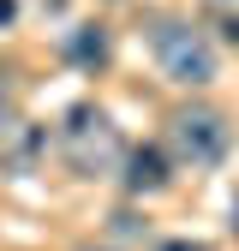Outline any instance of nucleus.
Returning <instances> with one entry per match:
<instances>
[{"mask_svg":"<svg viewBox=\"0 0 239 251\" xmlns=\"http://www.w3.org/2000/svg\"><path fill=\"white\" fill-rule=\"evenodd\" d=\"M18 120V84H12V66H0V132Z\"/></svg>","mask_w":239,"mask_h":251,"instance_id":"nucleus-7","label":"nucleus"},{"mask_svg":"<svg viewBox=\"0 0 239 251\" xmlns=\"http://www.w3.org/2000/svg\"><path fill=\"white\" fill-rule=\"evenodd\" d=\"M227 150H233V126L221 108H173L167 114V155L179 168H221L227 162Z\"/></svg>","mask_w":239,"mask_h":251,"instance_id":"nucleus-3","label":"nucleus"},{"mask_svg":"<svg viewBox=\"0 0 239 251\" xmlns=\"http://www.w3.org/2000/svg\"><path fill=\"white\" fill-rule=\"evenodd\" d=\"M215 30H221V42H233V48H239V18H221Z\"/></svg>","mask_w":239,"mask_h":251,"instance_id":"nucleus-9","label":"nucleus"},{"mask_svg":"<svg viewBox=\"0 0 239 251\" xmlns=\"http://www.w3.org/2000/svg\"><path fill=\"white\" fill-rule=\"evenodd\" d=\"M42 155H48V126H36V120H12L6 132H0V174H6V179L36 174Z\"/></svg>","mask_w":239,"mask_h":251,"instance_id":"nucleus-4","label":"nucleus"},{"mask_svg":"<svg viewBox=\"0 0 239 251\" xmlns=\"http://www.w3.org/2000/svg\"><path fill=\"white\" fill-rule=\"evenodd\" d=\"M60 54H66L78 72H102L108 66V24H78V30H66Z\"/></svg>","mask_w":239,"mask_h":251,"instance_id":"nucleus-6","label":"nucleus"},{"mask_svg":"<svg viewBox=\"0 0 239 251\" xmlns=\"http://www.w3.org/2000/svg\"><path fill=\"white\" fill-rule=\"evenodd\" d=\"M84 251H102V245H84Z\"/></svg>","mask_w":239,"mask_h":251,"instance_id":"nucleus-12","label":"nucleus"},{"mask_svg":"<svg viewBox=\"0 0 239 251\" xmlns=\"http://www.w3.org/2000/svg\"><path fill=\"white\" fill-rule=\"evenodd\" d=\"M54 150H60V162H66L78 179H108V174L126 168V155H132L126 150V132H120L114 114L96 108V102H72L66 114H60Z\"/></svg>","mask_w":239,"mask_h":251,"instance_id":"nucleus-1","label":"nucleus"},{"mask_svg":"<svg viewBox=\"0 0 239 251\" xmlns=\"http://www.w3.org/2000/svg\"><path fill=\"white\" fill-rule=\"evenodd\" d=\"M167 179H173V155L162 144H143L126 155V174H120V185H126V198H156L167 192Z\"/></svg>","mask_w":239,"mask_h":251,"instance_id":"nucleus-5","label":"nucleus"},{"mask_svg":"<svg viewBox=\"0 0 239 251\" xmlns=\"http://www.w3.org/2000/svg\"><path fill=\"white\" fill-rule=\"evenodd\" d=\"M143 36H149V54H156V66H162L173 84H186V90L215 84V42H209V36H203V30H197L191 18L149 12Z\"/></svg>","mask_w":239,"mask_h":251,"instance_id":"nucleus-2","label":"nucleus"},{"mask_svg":"<svg viewBox=\"0 0 239 251\" xmlns=\"http://www.w3.org/2000/svg\"><path fill=\"white\" fill-rule=\"evenodd\" d=\"M233 233H239V198H233Z\"/></svg>","mask_w":239,"mask_h":251,"instance_id":"nucleus-11","label":"nucleus"},{"mask_svg":"<svg viewBox=\"0 0 239 251\" xmlns=\"http://www.w3.org/2000/svg\"><path fill=\"white\" fill-rule=\"evenodd\" d=\"M156 251H215V245H209V239H162Z\"/></svg>","mask_w":239,"mask_h":251,"instance_id":"nucleus-8","label":"nucleus"},{"mask_svg":"<svg viewBox=\"0 0 239 251\" xmlns=\"http://www.w3.org/2000/svg\"><path fill=\"white\" fill-rule=\"evenodd\" d=\"M12 18H18V0H0V30H6Z\"/></svg>","mask_w":239,"mask_h":251,"instance_id":"nucleus-10","label":"nucleus"}]
</instances>
